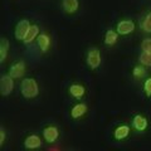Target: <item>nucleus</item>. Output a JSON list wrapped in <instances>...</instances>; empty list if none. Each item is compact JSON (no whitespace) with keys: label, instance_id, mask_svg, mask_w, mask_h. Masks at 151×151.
Masks as SVG:
<instances>
[{"label":"nucleus","instance_id":"obj_1","mask_svg":"<svg viewBox=\"0 0 151 151\" xmlns=\"http://www.w3.org/2000/svg\"><path fill=\"white\" fill-rule=\"evenodd\" d=\"M20 91L25 98H34L38 96V93H39V86H38V83L35 82V79L25 78L22 81Z\"/></svg>","mask_w":151,"mask_h":151},{"label":"nucleus","instance_id":"obj_2","mask_svg":"<svg viewBox=\"0 0 151 151\" xmlns=\"http://www.w3.org/2000/svg\"><path fill=\"white\" fill-rule=\"evenodd\" d=\"M87 64L91 69H96L101 64V53L97 48L89 49L87 53Z\"/></svg>","mask_w":151,"mask_h":151},{"label":"nucleus","instance_id":"obj_3","mask_svg":"<svg viewBox=\"0 0 151 151\" xmlns=\"http://www.w3.org/2000/svg\"><path fill=\"white\" fill-rule=\"evenodd\" d=\"M9 74H5L0 78V92H1L3 96H9L12 93L13 88H14V82Z\"/></svg>","mask_w":151,"mask_h":151},{"label":"nucleus","instance_id":"obj_4","mask_svg":"<svg viewBox=\"0 0 151 151\" xmlns=\"http://www.w3.org/2000/svg\"><path fill=\"white\" fill-rule=\"evenodd\" d=\"M30 28V23L27 20V19H23L17 24L15 27V38L18 40H24V38L27 35L28 30Z\"/></svg>","mask_w":151,"mask_h":151},{"label":"nucleus","instance_id":"obj_5","mask_svg":"<svg viewBox=\"0 0 151 151\" xmlns=\"http://www.w3.org/2000/svg\"><path fill=\"white\" fill-rule=\"evenodd\" d=\"M135 30V23L132 20H121L119 24H117V33L121 35H126L130 34Z\"/></svg>","mask_w":151,"mask_h":151},{"label":"nucleus","instance_id":"obj_6","mask_svg":"<svg viewBox=\"0 0 151 151\" xmlns=\"http://www.w3.org/2000/svg\"><path fill=\"white\" fill-rule=\"evenodd\" d=\"M25 72V64L24 62H17L14 63L10 69H9V76L12 78H22Z\"/></svg>","mask_w":151,"mask_h":151},{"label":"nucleus","instance_id":"obj_7","mask_svg":"<svg viewBox=\"0 0 151 151\" xmlns=\"http://www.w3.org/2000/svg\"><path fill=\"white\" fill-rule=\"evenodd\" d=\"M58 136H59V131L55 126H48L43 130V137L47 142H49V144L54 142V141L58 139Z\"/></svg>","mask_w":151,"mask_h":151},{"label":"nucleus","instance_id":"obj_8","mask_svg":"<svg viewBox=\"0 0 151 151\" xmlns=\"http://www.w3.org/2000/svg\"><path fill=\"white\" fill-rule=\"evenodd\" d=\"M24 146H25V149H29V150L39 149L42 146V140L37 135H29L24 141Z\"/></svg>","mask_w":151,"mask_h":151},{"label":"nucleus","instance_id":"obj_9","mask_svg":"<svg viewBox=\"0 0 151 151\" xmlns=\"http://www.w3.org/2000/svg\"><path fill=\"white\" fill-rule=\"evenodd\" d=\"M147 125H149L147 120H146L142 115H136L134 117V120H132V126L137 131H145L147 129Z\"/></svg>","mask_w":151,"mask_h":151},{"label":"nucleus","instance_id":"obj_10","mask_svg":"<svg viewBox=\"0 0 151 151\" xmlns=\"http://www.w3.org/2000/svg\"><path fill=\"white\" fill-rule=\"evenodd\" d=\"M63 10L67 14H73L78 10L79 8V1L78 0H62Z\"/></svg>","mask_w":151,"mask_h":151},{"label":"nucleus","instance_id":"obj_11","mask_svg":"<svg viewBox=\"0 0 151 151\" xmlns=\"http://www.w3.org/2000/svg\"><path fill=\"white\" fill-rule=\"evenodd\" d=\"M87 105L86 103H78V105L73 106V108L70 110V116L73 117V119H79V117H82L84 113L87 112Z\"/></svg>","mask_w":151,"mask_h":151},{"label":"nucleus","instance_id":"obj_12","mask_svg":"<svg viewBox=\"0 0 151 151\" xmlns=\"http://www.w3.org/2000/svg\"><path fill=\"white\" fill-rule=\"evenodd\" d=\"M37 42H38V45H39V48L43 53L48 52L49 47H50V38L48 35L47 34H39V37L37 38Z\"/></svg>","mask_w":151,"mask_h":151},{"label":"nucleus","instance_id":"obj_13","mask_svg":"<svg viewBox=\"0 0 151 151\" xmlns=\"http://www.w3.org/2000/svg\"><path fill=\"white\" fill-rule=\"evenodd\" d=\"M84 92H86V89H84V87L79 83H74L69 87V93L72 94L74 98H77V100H81V98L83 97Z\"/></svg>","mask_w":151,"mask_h":151},{"label":"nucleus","instance_id":"obj_14","mask_svg":"<svg viewBox=\"0 0 151 151\" xmlns=\"http://www.w3.org/2000/svg\"><path fill=\"white\" fill-rule=\"evenodd\" d=\"M129 134H130V127L127 125H121L115 130L113 136H115L116 140H124L129 136Z\"/></svg>","mask_w":151,"mask_h":151},{"label":"nucleus","instance_id":"obj_15","mask_svg":"<svg viewBox=\"0 0 151 151\" xmlns=\"http://www.w3.org/2000/svg\"><path fill=\"white\" fill-rule=\"evenodd\" d=\"M38 37H39V27L35 25V24L30 25L29 30H28L27 35H25V38H24V40L23 42H24V43H32V42Z\"/></svg>","mask_w":151,"mask_h":151},{"label":"nucleus","instance_id":"obj_16","mask_svg":"<svg viewBox=\"0 0 151 151\" xmlns=\"http://www.w3.org/2000/svg\"><path fill=\"white\" fill-rule=\"evenodd\" d=\"M119 39V33L115 32V30H107L106 32V35H105V44L107 45H113Z\"/></svg>","mask_w":151,"mask_h":151},{"label":"nucleus","instance_id":"obj_17","mask_svg":"<svg viewBox=\"0 0 151 151\" xmlns=\"http://www.w3.org/2000/svg\"><path fill=\"white\" fill-rule=\"evenodd\" d=\"M8 50H9V42L5 38H1L0 40V62H4L8 55Z\"/></svg>","mask_w":151,"mask_h":151},{"label":"nucleus","instance_id":"obj_18","mask_svg":"<svg viewBox=\"0 0 151 151\" xmlns=\"http://www.w3.org/2000/svg\"><path fill=\"white\" fill-rule=\"evenodd\" d=\"M141 29L146 33H151V12L147 13V15L145 17L142 23H141Z\"/></svg>","mask_w":151,"mask_h":151},{"label":"nucleus","instance_id":"obj_19","mask_svg":"<svg viewBox=\"0 0 151 151\" xmlns=\"http://www.w3.org/2000/svg\"><path fill=\"white\" fill-rule=\"evenodd\" d=\"M140 63L142 65H146V67H151V53H146V52H142L140 55Z\"/></svg>","mask_w":151,"mask_h":151},{"label":"nucleus","instance_id":"obj_20","mask_svg":"<svg viewBox=\"0 0 151 151\" xmlns=\"http://www.w3.org/2000/svg\"><path fill=\"white\" fill-rule=\"evenodd\" d=\"M132 74H134V77L137 78V79L142 78L145 76V68L141 67V65H139V67H135L134 70H132Z\"/></svg>","mask_w":151,"mask_h":151},{"label":"nucleus","instance_id":"obj_21","mask_svg":"<svg viewBox=\"0 0 151 151\" xmlns=\"http://www.w3.org/2000/svg\"><path fill=\"white\" fill-rule=\"evenodd\" d=\"M141 48H142V52L151 53V38H146V39L142 40V43H141Z\"/></svg>","mask_w":151,"mask_h":151},{"label":"nucleus","instance_id":"obj_22","mask_svg":"<svg viewBox=\"0 0 151 151\" xmlns=\"http://www.w3.org/2000/svg\"><path fill=\"white\" fill-rule=\"evenodd\" d=\"M144 89H145L146 96L150 97V96H151V78L146 79V82H145V84H144Z\"/></svg>","mask_w":151,"mask_h":151},{"label":"nucleus","instance_id":"obj_23","mask_svg":"<svg viewBox=\"0 0 151 151\" xmlns=\"http://www.w3.org/2000/svg\"><path fill=\"white\" fill-rule=\"evenodd\" d=\"M4 141H5V132L4 129H0V145H4Z\"/></svg>","mask_w":151,"mask_h":151}]
</instances>
